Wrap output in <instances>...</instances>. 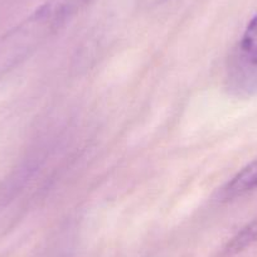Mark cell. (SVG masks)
Listing matches in <instances>:
<instances>
[{"mask_svg": "<svg viewBox=\"0 0 257 257\" xmlns=\"http://www.w3.org/2000/svg\"><path fill=\"white\" fill-rule=\"evenodd\" d=\"M57 28L38 12L0 37V80L28 59Z\"/></svg>", "mask_w": 257, "mask_h": 257, "instance_id": "obj_1", "label": "cell"}, {"mask_svg": "<svg viewBox=\"0 0 257 257\" xmlns=\"http://www.w3.org/2000/svg\"><path fill=\"white\" fill-rule=\"evenodd\" d=\"M257 189V159L242 168L231 180L221 188L219 198L222 201H233Z\"/></svg>", "mask_w": 257, "mask_h": 257, "instance_id": "obj_2", "label": "cell"}, {"mask_svg": "<svg viewBox=\"0 0 257 257\" xmlns=\"http://www.w3.org/2000/svg\"><path fill=\"white\" fill-rule=\"evenodd\" d=\"M90 2L91 0H47L43 6L37 9V12L54 27L59 28L71 17L85 8Z\"/></svg>", "mask_w": 257, "mask_h": 257, "instance_id": "obj_3", "label": "cell"}, {"mask_svg": "<svg viewBox=\"0 0 257 257\" xmlns=\"http://www.w3.org/2000/svg\"><path fill=\"white\" fill-rule=\"evenodd\" d=\"M257 242V217L252 219L247 226H244L231 241L227 243L224 253L227 256H233L244 251Z\"/></svg>", "mask_w": 257, "mask_h": 257, "instance_id": "obj_4", "label": "cell"}, {"mask_svg": "<svg viewBox=\"0 0 257 257\" xmlns=\"http://www.w3.org/2000/svg\"><path fill=\"white\" fill-rule=\"evenodd\" d=\"M239 51L247 64L257 67V14L244 29L239 43Z\"/></svg>", "mask_w": 257, "mask_h": 257, "instance_id": "obj_5", "label": "cell"}, {"mask_svg": "<svg viewBox=\"0 0 257 257\" xmlns=\"http://www.w3.org/2000/svg\"><path fill=\"white\" fill-rule=\"evenodd\" d=\"M164 0H144V3L148 4V6H152V4H160Z\"/></svg>", "mask_w": 257, "mask_h": 257, "instance_id": "obj_6", "label": "cell"}]
</instances>
